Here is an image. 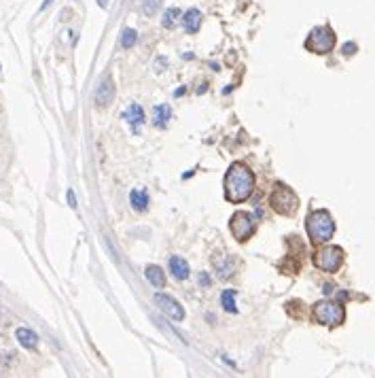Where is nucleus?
<instances>
[{
	"label": "nucleus",
	"instance_id": "3",
	"mask_svg": "<svg viewBox=\"0 0 375 378\" xmlns=\"http://www.w3.org/2000/svg\"><path fill=\"white\" fill-rule=\"evenodd\" d=\"M269 206L274 212L282 217H293L299 210V195L293 191L289 185L274 183V189L269 193Z\"/></svg>",
	"mask_w": 375,
	"mask_h": 378
},
{
	"label": "nucleus",
	"instance_id": "20",
	"mask_svg": "<svg viewBox=\"0 0 375 378\" xmlns=\"http://www.w3.org/2000/svg\"><path fill=\"white\" fill-rule=\"evenodd\" d=\"M159 6H161V0H142V13L149 17L159 11Z\"/></svg>",
	"mask_w": 375,
	"mask_h": 378
},
{
	"label": "nucleus",
	"instance_id": "25",
	"mask_svg": "<svg viewBox=\"0 0 375 378\" xmlns=\"http://www.w3.org/2000/svg\"><path fill=\"white\" fill-rule=\"evenodd\" d=\"M199 279H202V283H204V285H210V279L206 277V274H202V277H199Z\"/></svg>",
	"mask_w": 375,
	"mask_h": 378
},
{
	"label": "nucleus",
	"instance_id": "22",
	"mask_svg": "<svg viewBox=\"0 0 375 378\" xmlns=\"http://www.w3.org/2000/svg\"><path fill=\"white\" fill-rule=\"evenodd\" d=\"M68 204H70V206H73V208H76V198H75V191H73V189H68Z\"/></svg>",
	"mask_w": 375,
	"mask_h": 378
},
{
	"label": "nucleus",
	"instance_id": "14",
	"mask_svg": "<svg viewBox=\"0 0 375 378\" xmlns=\"http://www.w3.org/2000/svg\"><path fill=\"white\" fill-rule=\"evenodd\" d=\"M15 338H17V342L23 346V349H28V351H36V346H38V336L32 332L30 327H19L17 332H15Z\"/></svg>",
	"mask_w": 375,
	"mask_h": 378
},
{
	"label": "nucleus",
	"instance_id": "21",
	"mask_svg": "<svg viewBox=\"0 0 375 378\" xmlns=\"http://www.w3.org/2000/svg\"><path fill=\"white\" fill-rule=\"evenodd\" d=\"M344 53H346V56H352V53H356V45L354 43H346Z\"/></svg>",
	"mask_w": 375,
	"mask_h": 378
},
{
	"label": "nucleus",
	"instance_id": "1",
	"mask_svg": "<svg viewBox=\"0 0 375 378\" xmlns=\"http://www.w3.org/2000/svg\"><path fill=\"white\" fill-rule=\"evenodd\" d=\"M254 172L250 166L242 162H233L225 172V181H223V189H225V198L231 204H242L252 195L254 191Z\"/></svg>",
	"mask_w": 375,
	"mask_h": 378
},
{
	"label": "nucleus",
	"instance_id": "2",
	"mask_svg": "<svg viewBox=\"0 0 375 378\" xmlns=\"http://www.w3.org/2000/svg\"><path fill=\"white\" fill-rule=\"evenodd\" d=\"M305 230L312 245H326L335 236V221L329 210H314L305 219Z\"/></svg>",
	"mask_w": 375,
	"mask_h": 378
},
{
	"label": "nucleus",
	"instance_id": "12",
	"mask_svg": "<svg viewBox=\"0 0 375 378\" xmlns=\"http://www.w3.org/2000/svg\"><path fill=\"white\" fill-rule=\"evenodd\" d=\"M170 270H172V277L176 281H187L189 274H191V268H189V262L182 259L178 255L170 257Z\"/></svg>",
	"mask_w": 375,
	"mask_h": 378
},
{
	"label": "nucleus",
	"instance_id": "9",
	"mask_svg": "<svg viewBox=\"0 0 375 378\" xmlns=\"http://www.w3.org/2000/svg\"><path fill=\"white\" fill-rule=\"evenodd\" d=\"M95 106H100V108H106L110 102L115 100V83H113V79H102L100 85H98V90H95Z\"/></svg>",
	"mask_w": 375,
	"mask_h": 378
},
{
	"label": "nucleus",
	"instance_id": "23",
	"mask_svg": "<svg viewBox=\"0 0 375 378\" xmlns=\"http://www.w3.org/2000/svg\"><path fill=\"white\" fill-rule=\"evenodd\" d=\"M95 2H98V6H100V9H106V6H108V2H110V0H95Z\"/></svg>",
	"mask_w": 375,
	"mask_h": 378
},
{
	"label": "nucleus",
	"instance_id": "17",
	"mask_svg": "<svg viewBox=\"0 0 375 378\" xmlns=\"http://www.w3.org/2000/svg\"><path fill=\"white\" fill-rule=\"evenodd\" d=\"M180 21H182V11L178 9V6H170V9H165L163 17H161V26L165 30H174Z\"/></svg>",
	"mask_w": 375,
	"mask_h": 378
},
{
	"label": "nucleus",
	"instance_id": "10",
	"mask_svg": "<svg viewBox=\"0 0 375 378\" xmlns=\"http://www.w3.org/2000/svg\"><path fill=\"white\" fill-rule=\"evenodd\" d=\"M123 119L130 123L132 132H140V125L147 121V115H145V111H142L140 104H130L125 108V113H123Z\"/></svg>",
	"mask_w": 375,
	"mask_h": 378
},
{
	"label": "nucleus",
	"instance_id": "13",
	"mask_svg": "<svg viewBox=\"0 0 375 378\" xmlns=\"http://www.w3.org/2000/svg\"><path fill=\"white\" fill-rule=\"evenodd\" d=\"M172 121V108L170 104H157L153 108V125L159 130H165L167 123Z\"/></svg>",
	"mask_w": 375,
	"mask_h": 378
},
{
	"label": "nucleus",
	"instance_id": "19",
	"mask_svg": "<svg viewBox=\"0 0 375 378\" xmlns=\"http://www.w3.org/2000/svg\"><path fill=\"white\" fill-rule=\"evenodd\" d=\"M136 41H138V32H136L134 28H125L123 34H121V47L123 49H132V47L136 45Z\"/></svg>",
	"mask_w": 375,
	"mask_h": 378
},
{
	"label": "nucleus",
	"instance_id": "11",
	"mask_svg": "<svg viewBox=\"0 0 375 378\" xmlns=\"http://www.w3.org/2000/svg\"><path fill=\"white\" fill-rule=\"evenodd\" d=\"M202 19H204V13L199 9H189L185 15H182V28H185L187 34H197L199 28H202Z\"/></svg>",
	"mask_w": 375,
	"mask_h": 378
},
{
	"label": "nucleus",
	"instance_id": "24",
	"mask_svg": "<svg viewBox=\"0 0 375 378\" xmlns=\"http://www.w3.org/2000/svg\"><path fill=\"white\" fill-rule=\"evenodd\" d=\"M51 2H53V0H43V4H41V11H45V9H47V6H49V4H51Z\"/></svg>",
	"mask_w": 375,
	"mask_h": 378
},
{
	"label": "nucleus",
	"instance_id": "15",
	"mask_svg": "<svg viewBox=\"0 0 375 378\" xmlns=\"http://www.w3.org/2000/svg\"><path fill=\"white\" fill-rule=\"evenodd\" d=\"M130 204L136 212H147L149 210V193L145 189H132L130 191Z\"/></svg>",
	"mask_w": 375,
	"mask_h": 378
},
{
	"label": "nucleus",
	"instance_id": "5",
	"mask_svg": "<svg viewBox=\"0 0 375 378\" xmlns=\"http://www.w3.org/2000/svg\"><path fill=\"white\" fill-rule=\"evenodd\" d=\"M335 45H337V36H335L333 28L331 26H316L309 30V34L305 38V43H303V47H305L307 51L312 53H318V56H326V53H331L335 49Z\"/></svg>",
	"mask_w": 375,
	"mask_h": 378
},
{
	"label": "nucleus",
	"instance_id": "6",
	"mask_svg": "<svg viewBox=\"0 0 375 378\" xmlns=\"http://www.w3.org/2000/svg\"><path fill=\"white\" fill-rule=\"evenodd\" d=\"M344 259H346V253L341 247H335V245H324L320 249H316L314 253V266L318 270L322 272H329V274H335L344 266Z\"/></svg>",
	"mask_w": 375,
	"mask_h": 378
},
{
	"label": "nucleus",
	"instance_id": "8",
	"mask_svg": "<svg viewBox=\"0 0 375 378\" xmlns=\"http://www.w3.org/2000/svg\"><path fill=\"white\" fill-rule=\"evenodd\" d=\"M155 302H157L159 308H161V312H165L174 323H182V321H185V308H182V306L174 300L172 295L157 293L155 295Z\"/></svg>",
	"mask_w": 375,
	"mask_h": 378
},
{
	"label": "nucleus",
	"instance_id": "7",
	"mask_svg": "<svg viewBox=\"0 0 375 378\" xmlns=\"http://www.w3.org/2000/svg\"><path fill=\"white\" fill-rule=\"evenodd\" d=\"M229 230L237 242H246L257 232V219H254L252 212L237 210V212H233V217H231V221H229Z\"/></svg>",
	"mask_w": 375,
	"mask_h": 378
},
{
	"label": "nucleus",
	"instance_id": "16",
	"mask_svg": "<svg viewBox=\"0 0 375 378\" xmlns=\"http://www.w3.org/2000/svg\"><path fill=\"white\" fill-rule=\"evenodd\" d=\"M145 277H147V281H149L155 289H163V287H165V272H163L159 266H147Z\"/></svg>",
	"mask_w": 375,
	"mask_h": 378
},
{
	"label": "nucleus",
	"instance_id": "18",
	"mask_svg": "<svg viewBox=\"0 0 375 378\" xmlns=\"http://www.w3.org/2000/svg\"><path fill=\"white\" fill-rule=\"evenodd\" d=\"M221 304H223V308H225L227 312H237V306H235V291H233V289L223 291Z\"/></svg>",
	"mask_w": 375,
	"mask_h": 378
},
{
	"label": "nucleus",
	"instance_id": "4",
	"mask_svg": "<svg viewBox=\"0 0 375 378\" xmlns=\"http://www.w3.org/2000/svg\"><path fill=\"white\" fill-rule=\"evenodd\" d=\"M312 317L316 323H320V325L337 327L346 321V308H344V304L337 300H320L314 304Z\"/></svg>",
	"mask_w": 375,
	"mask_h": 378
}]
</instances>
